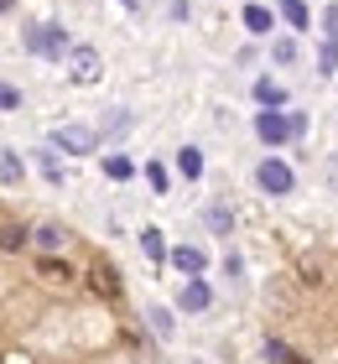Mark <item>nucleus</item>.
Returning <instances> with one entry per match:
<instances>
[{"mask_svg":"<svg viewBox=\"0 0 338 364\" xmlns=\"http://www.w3.org/2000/svg\"><path fill=\"white\" fill-rule=\"evenodd\" d=\"M0 109H21V89H11V84H0Z\"/></svg>","mask_w":338,"mask_h":364,"instance_id":"19","label":"nucleus"},{"mask_svg":"<svg viewBox=\"0 0 338 364\" xmlns=\"http://www.w3.org/2000/svg\"><path fill=\"white\" fill-rule=\"evenodd\" d=\"M323 31H328V42H338V6H328V16H323Z\"/></svg>","mask_w":338,"mask_h":364,"instance_id":"23","label":"nucleus"},{"mask_svg":"<svg viewBox=\"0 0 338 364\" xmlns=\"http://www.w3.org/2000/svg\"><path fill=\"white\" fill-rule=\"evenodd\" d=\"M37 276L47 281V287H73V266L58 260V255H42V260H37Z\"/></svg>","mask_w":338,"mask_h":364,"instance_id":"4","label":"nucleus"},{"mask_svg":"<svg viewBox=\"0 0 338 364\" xmlns=\"http://www.w3.org/2000/svg\"><path fill=\"white\" fill-rule=\"evenodd\" d=\"M26 240H31V235H26L21 224H0V250H21Z\"/></svg>","mask_w":338,"mask_h":364,"instance_id":"12","label":"nucleus"},{"mask_svg":"<svg viewBox=\"0 0 338 364\" xmlns=\"http://www.w3.org/2000/svg\"><path fill=\"white\" fill-rule=\"evenodd\" d=\"M0 182H21V161L11 151H0Z\"/></svg>","mask_w":338,"mask_h":364,"instance_id":"18","label":"nucleus"},{"mask_svg":"<svg viewBox=\"0 0 338 364\" xmlns=\"http://www.w3.org/2000/svg\"><path fill=\"white\" fill-rule=\"evenodd\" d=\"M53 146H58V151H73V156H89L99 146V136H94V130H83V125H58L53 130Z\"/></svg>","mask_w":338,"mask_h":364,"instance_id":"1","label":"nucleus"},{"mask_svg":"<svg viewBox=\"0 0 338 364\" xmlns=\"http://www.w3.org/2000/svg\"><path fill=\"white\" fill-rule=\"evenodd\" d=\"M255 136H260L265 146H281L286 136H297V125L286 120L281 109H260V114H255Z\"/></svg>","mask_w":338,"mask_h":364,"instance_id":"2","label":"nucleus"},{"mask_svg":"<svg viewBox=\"0 0 338 364\" xmlns=\"http://www.w3.org/2000/svg\"><path fill=\"white\" fill-rule=\"evenodd\" d=\"M172 266H177L182 276H198L203 266H208V255H203L198 245H182V250H172Z\"/></svg>","mask_w":338,"mask_h":364,"instance_id":"7","label":"nucleus"},{"mask_svg":"<svg viewBox=\"0 0 338 364\" xmlns=\"http://www.w3.org/2000/svg\"><path fill=\"white\" fill-rule=\"evenodd\" d=\"M255 182H260V188L270 193V198H281V193H292V167H286V161H260V167H255Z\"/></svg>","mask_w":338,"mask_h":364,"instance_id":"3","label":"nucleus"},{"mask_svg":"<svg viewBox=\"0 0 338 364\" xmlns=\"http://www.w3.org/2000/svg\"><path fill=\"white\" fill-rule=\"evenodd\" d=\"M141 250H146L151 260H167V245H162V229H146V235H141Z\"/></svg>","mask_w":338,"mask_h":364,"instance_id":"14","label":"nucleus"},{"mask_svg":"<svg viewBox=\"0 0 338 364\" xmlns=\"http://www.w3.org/2000/svg\"><path fill=\"white\" fill-rule=\"evenodd\" d=\"M317 63H323V73H333V68H338V42H328V47H323V58H317Z\"/></svg>","mask_w":338,"mask_h":364,"instance_id":"21","label":"nucleus"},{"mask_svg":"<svg viewBox=\"0 0 338 364\" xmlns=\"http://www.w3.org/2000/svg\"><path fill=\"white\" fill-rule=\"evenodd\" d=\"M151 328H157V333H162V338H167V333H172V318H167V312H162V307H157V312H151Z\"/></svg>","mask_w":338,"mask_h":364,"instance_id":"22","label":"nucleus"},{"mask_svg":"<svg viewBox=\"0 0 338 364\" xmlns=\"http://www.w3.org/2000/svg\"><path fill=\"white\" fill-rule=\"evenodd\" d=\"M26 47H31V53H63V47H68V37H63V31H53V26H31Z\"/></svg>","mask_w":338,"mask_h":364,"instance_id":"6","label":"nucleus"},{"mask_svg":"<svg viewBox=\"0 0 338 364\" xmlns=\"http://www.w3.org/2000/svg\"><path fill=\"white\" fill-rule=\"evenodd\" d=\"M177 302H182V312H203V307H208V287H203V281H188Z\"/></svg>","mask_w":338,"mask_h":364,"instance_id":"9","label":"nucleus"},{"mask_svg":"<svg viewBox=\"0 0 338 364\" xmlns=\"http://www.w3.org/2000/svg\"><path fill=\"white\" fill-rule=\"evenodd\" d=\"M73 78H78V84H94V78H99V58L89 53V47L73 53Z\"/></svg>","mask_w":338,"mask_h":364,"instance_id":"8","label":"nucleus"},{"mask_svg":"<svg viewBox=\"0 0 338 364\" xmlns=\"http://www.w3.org/2000/svg\"><path fill=\"white\" fill-rule=\"evenodd\" d=\"M105 172H110V177H130V161H125V156H110Z\"/></svg>","mask_w":338,"mask_h":364,"instance_id":"20","label":"nucleus"},{"mask_svg":"<svg viewBox=\"0 0 338 364\" xmlns=\"http://www.w3.org/2000/svg\"><path fill=\"white\" fill-rule=\"evenodd\" d=\"M63 240H68V235H63L58 224H42V229H37V245H42V250H63Z\"/></svg>","mask_w":338,"mask_h":364,"instance_id":"13","label":"nucleus"},{"mask_svg":"<svg viewBox=\"0 0 338 364\" xmlns=\"http://www.w3.org/2000/svg\"><path fill=\"white\" fill-rule=\"evenodd\" d=\"M265 359H276V364H307L302 354H292L286 343H265Z\"/></svg>","mask_w":338,"mask_h":364,"instance_id":"16","label":"nucleus"},{"mask_svg":"<svg viewBox=\"0 0 338 364\" xmlns=\"http://www.w3.org/2000/svg\"><path fill=\"white\" fill-rule=\"evenodd\" d=\"M89 287H94L99 296H110V302H115V296H120V271L99 260V266H89Z\"/></svg>","mask_w":338,"mask_h":364,"instance_id":"5","label":"nucleus"},{"mask_svg":"<svg viewBox=\"0 0 338 364\" xmlns=\"http://www.w3.org/2000/svg\"><path fill=\"white\" fill-rule=\"evenodd\" d=\"M281 16L292 26H307V6H302V0H281Z\"/></svg>","mask_w":338,"mask_h":364,"instance_id":"17","label":"nucleus"},{"mask_svg":"<svg viewBox=\"0 0 338 364\" xmlns=\"http://www.w3.org/2000/svg\"><path fill=\"white\" fill-rule=\"evenodd\" d=\"M177 167H182V177H203V156L188 146V151H177Z\"/></svg>","mask_w":338,"mask_h":364,"instance_id":"15","label":"nucleus"},{"mask_svg":"<svg viewBox=\"0 0 338 364\" xmlns=\"http://www.w3.org/2000/svg\"><path fill=\"white\" fill-rule=\"evenodd\" d=\"M245 26L255 31V37H265V31L276 26V21H270V11H265V6H245Z\"/></svg>","mask_w":338,"mask_h":364,"instance_id":"11","label":"nucleus"},{"mask_svg":"<svg viewBox=\"0 0 338 364\" xmlns=\"http://www.w3.org/2000/svg\"><path fill=\"white\" fill-rule=\"evenodd\" d=\"M255 99H260L265 109H281V105H286V89L270 84V78H260V84H255Z\"/></svg>","mask_w":338,"mask_h":364,"instance_id":"10","label":"nucleus"}]
</instances>
